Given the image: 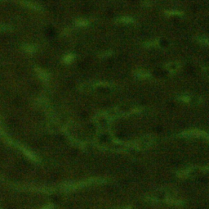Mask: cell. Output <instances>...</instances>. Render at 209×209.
<instances>
[{
  "instance_id": "1",
  "label": "cell",
  "mask_w": 209,
  "mask_h": 209,
  "mask_svg": "<svg viewBox=\"0 0 209 209\" xmlns=\"http://www.w3.org/2000/svg\"><path fill=\"white\" fill-rule=\"evenodd\" d=\"M22 3L26 7H28L29 8H32L34 10H37V11H40L42 10V8H41L39 5L36 4V3H34L32 2H29V1H27V0H23L22 1Z\"/></svg>"
},
{
  "instance_id": "2",
  "label": "cell",
  "mask_w": 209,
  "mask_h": 209,
  "mask_svg": "<svg viewBox=\"0 0 209 209\" xmlns=\"http://www.w3.org/2000/svg\"><path fill=\"white\" fill-rule=\"evenodd\" d=\"M35 71H36V72L38 74V76H39L42 80H44V81H47V80H48V75H47L44 71L39 69V68H37Z\"/></svg>"
},
{
  "instance_id": "3",
  "label": "cell",
  "mask_w": 209,
  "mask_h": 209,
  "mask_svg": "<svg viewBox=\"0 0 209 209\" xmlns=\"http://www.w3.org/2000/svg\"><path fill=\"white\" fill-rule=\"evenodd\" d=\"M24 50L27 52H29V53H33L36 51V48L34 45H30V44H26V45H24L23 46Z\"/></svg>"
},
{
  "instance_id": "4",
  "label": "cell",
  "mask_w": 209,
  "mask_h": 209,
  "mask_svg": "<svg viewBox=\"0 0 209 209\" xmlns=\"http://www.w3.org/2000/svg\"><path fill=\"white\" fill-rule=\"evenodd\" d=\"M75 24L78 26H85L88 25V21L85 19H79L75 22Z\"/></svg>"
},
{
  "instance_id": "5",
  "label": "cell",
  "mask_w": 209,
  "mask_h": 209,
  "mask_svg": "<svg viewBox=\"0 0 209 209\" xmlns=\"http://www.w3.org/2000/svg\"><path fill=\"white\" fill-rule=\"evenodd\" d=\"M73 59H74V55H73V54H69V55L65 57L64 62L65 63H70V62L73 61Z\"/></svg>"
},
{
  "instance_id": "6",
  "label": "cell",
  "mask_w": 209,
  "mask_h": 209,
  "mask_svg": "<svg viewBox=\"0 0 209 209\" xmlns=\"http://www.w3.org/2000/svg\"><path fill=\"white\" fill-rule=\"evenodd\" d=\"M11 26H5V25H3V26H0V30L2 31H6V30H11Z\"/></svg>"
},
{
  "instance_id": "7",
  "label": "cell",
  "mask_w": 209,
  "mask_h": 209,
  "mask_svg": "<svg viewBox=\"0 0 209 209\" xmlns=\"http://www.w3.org/2000/svg\"><path fill=\"white\" fill-rule=\"evenodd\" d=\"M120 21H123V22H129V21H130V19H129V18H122V19H120Z\"/></svg>"
}]
</instances>
